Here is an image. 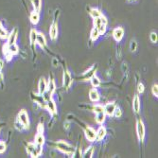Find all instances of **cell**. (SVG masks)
<instances>
[{
    "label": "cell",
    "mask_w": 158,
    "mask_h": 158,
    "mask_svg": "<svg viewBox=\"0 0 158 158\" xmlns=\"http://www.w3.org/2000/svg\"><path fill=\"white\" fill-rule=\"evenodd\" d=\"M54 147L60 152H62L64 153H66L69 156H72L75 153V149L73 146H71L69 143H67L66 141H64V140H60V141L56 142L54 144Z\"/></svg>",
    "instance_id": "6da1fadb"
},
{
    "label": "cell",
    "mask_w": 158,
    "mask_h": 158,
    "mask_svg": "<svg viewBox=\"0 0 158 158\" xmlns=\"http://www.w3.org/2000/svg\"><path fill=\"white\" fill-rule=\"evenodd\" d=\"M21 123L25 126V129H28L30 126V119H29V115L26 112V110H21L18 114V118H17Z\"/></svg>",
    "instance_id": "7a4b0ae2"
},
{
    "label": "cell",
    "mask_w": 158,
    "mask_h": 158,
    "mask_svg": "<svg viewBox=\"0 0 158 158\" xmlns=\"http://www.w3.org/2000/svg\"><path fill=\"white\" fill-rule=\"evenodd\" d=\"M96 71H97V65H93L92 67H90L87 71H85L82 77L79 78V80H81L83 82H85V81H90V79L96 75Z\"/></svg>",
    "instance_id": "3957f363"
},
{
    "label": "cell",
    "mask_w": 158,
    "mask_h": 158,
    "mask_svg": "<svg viewBox=\"0 0 158 158\" xmlns=\"http://www.w3.org/2000/svg\"><path fill=\"white\" fill-rule=\"evenodd\" d=\"M136 132H137V136L140 141H143L145 138V126L141 119L137 120L136 123Z\"/></svg>",
    "instance_id": "277c9868"
},
{
    "label": "cell",
    "mask_w": 158,
    "mask_h": 158,
    "mask_svg": "<svg viewBox=\"0 0 158 158\" xmlns=\"http://www.w3.org/2000/svg\"><path fill=\"white\" fill-rule=\"evenodd\" d=\"M73 79L71 77V74L68 71L67 69H65L64 71V87L65 90H68L70 88V86L72 84Z\"/></svg>",
    "instance_id": "5b68a950"
},
{
    "label": "cell",
    "mask_w": 158,
    "mask_h": 158,
    "mask_svg": "<svg viewBox=\"0 0 158 158\" xmlns=\"http://www.w3.org/2000/svg\"><path fill=\"white\" fill-rule=\"evenodd\" d=\"M84 133H85V136L88 141L93 142L96 140V131L92 127H90V126L84 127Z\"/></svg>",
    "instance_id": "8992f818"
},
{
    "label": "cell",
    "mask_w": 158,
    "mask_h": 158,
    "mask_svg": "<svg viewBox=\"0 0 158 158\" xmlns=\"http://www.w3.org/2000/svg\"><path fill=\"white\" fill-rule=\"evenodd\" d=\"M46 109H47V111H49L50 114L52 115H56L57 114V106L56 103L54 101L53 99H49L47 102H46Z\"/></svg>",
    "instance_id": "52a82bcc"
},
{
    "label": "cell",
    "mask_w": 158,
    "mask_h": 158,
    "mask_svg": "<svg viewBox=\"0 0 158 158\" xmlns=\"http://www.w3.org/2000/svg\"><path fill=\"white\" fill-rule=\"evenodd\" d=\"M124 36V30L122 29L121 27L117 28L113 30V37L117 42H120Z\"/></svg>",
    "instance_id": "ba28073f"
},
{
    "label": "cell",
    "mask_w": 158,
    "mask_h": 158,
    "mask_svg": "<svg viewBox=\"0 0 158 158\" xmlns=\"http://www.w3.org/2000/svg\"><path fill=\"white\" fill-rule=\"evenodd\" d=\"M32 99H33L34 102L36 104H38L39 106H41L42 108H46V102L47 101L44 100L42 95H40V94H35V95L32 94Z\"/></svg>",
    "instance_id": "9c48e42d"
},
{
    "label": "cell",
    "mask_w": 158,
    "mask_h": 158,
    "mask_svg": "<svg viewBox=\"0 0 158 158\" xmlns=\"http://www.w3.org/2000/svg\"><path fill=\"white\" fill-rule=\"evenodd\" d=\"M49 36L51 40H56L58 37V24L56 21L52 23L50 30H49Z\"/></svg>",
    "instance_id": "30bf717a"
},
{
    "label": "cell",
    "mask_w": 158,
    "mask_h": 158,
    "mask_svg": "<svg viewBox=\"0 0 158 158\" xmlns=\"http://www.w3.org/2000/svg\"><path fill=\"white\" fill-rule=\"evenodd\" d=\"M116 107H117V106H116L115 102H109V103H107V104L103 107L105 115H106V116H110V117L113 116L114 111H115Z\"/></svg>",
    "instance_id": "8fae6325"
},
{
    "label": "cell",
    "mask_w": 158,
    "mask_h": 158,
    "mask_svg": "<svg viewBox=\"0 0 158 158\" xmlns=\"http://www.w3.org/2000/svg\"><path fill=\"white\" fill-rule=\"evenodd\" d=\"M17 35H18V30L14 29V30L11 32V34L9 35V37H8V42H7V45H8V46L12 45V44H15V43H16Z\"/></svg>",
    "instance_id": "7c38bea8"
},
{
    "label": "cell",
    "mask_w": 158,
    "mask_h": 158,
    "mask_svg": "<svg viewBox=\"0 0 158 158\" xmlns=\"http://www.w3.org/2000/svg\"><path fill=\"white\" fill-rule=\"evenodd\" d=\"M106 134H107V132H106L105 127H103V126L100 127L98 132H96V140L97 141H100V140H102L105 137Z\"/></svg>",
    "instance_id": "4fadbf2b"
},
{
    "label": "cell",
    "mask_w": 158,
    "mask_h": 158,
    "mask_svg": "<svg viewBox=\"0 0 158 158\" xmlns=\"http://www.w3.org/2000/svg\"><path fill=\"white\" fill-rule=\"evenodd\" d=\"M47 89V81L45 80L44 78H42L40 82H39V84H38V91H39V94L40 95H43L45 93Z\"/></svg>",
    "instance_id": "5bb4252c"
},
{
    "label": "cell",
    "mask_w": 158,
    "mask_h": 158,
    "mask_svg": "<svg viewBox=\"0 0 158 158\" xmlns=\"http://www.w3.org/2000/svg\"><path fill=\"white\" fill-rule=\"evenodd\" d=\"M36 43L38 44V45H39L41 47H43V48L46 47V46H47V40H46V37L44 36L43 33H38V34H37Z\"/></svg>",
    "instance_id": "9a60e30c"
},
{
    "label": "cell",
    "mask_w": 158,
    "mask_h": 158,
    "mask_svg": "<svg viewBox=\"0 0 158 158\" xmlns=\"http://www.w3.org/2000/svg\"><path fill=\"white\" fill-rule=\"evenodd\" d=\"M89 99L93 102H97L100 100V94L97 89H92L89 92Z\"/></svg>",
    "instance_id": "2e32d148"
},
{
    "label": "cell",
    "mask_w": 158,
    "mask_h": 158,
    "mask_svg": "<svg viewBox=\"0 0 158 158\" xmlns=\"http://www.w3.org/2000/svg\"><path fill=\"white\" fill-rule=\"evenodd\" d=\"M55 90H56V84H55L54 80L51 78V79H49V82L47 83V91L52 96V95L54 94Z\"/></svg>",
    "instance_id": "e0dca14e"
},
{
    "label": "cell",
    "mask_w": 158,
    "mask_h": 158,
    "mask_svg": "<svg viewBox=\"0 0 158 158\" xmlns=\"http://www.w3.org/2000/svg\"><path fill=\"white\" fill-rule=\"evenodd\" d=\"M133 109L135 113H138L140 111V100H139V97L137 95H135L134 97V100H133Z\"/></svg>",
    "instance_id": "ac0fdd59"
},
{
    "label": "cell",
    "mask_w": 158,
    "mask_h": 158,
    "mask_svg": "<svg viewBox=\"0 0 158 158\" xmlns=\"http://www.w3.org/2000/svg\"><path fill=\"white\" fill-rule=\"evenodd\" d=\"M105 118H106V115H105L104 112H100V113L96 114V118H95V119H96L97 123L102 124L103 122L105 121Z\"/></svg>",
    "instance_id": "d6986e66"
},
{
    "label": "cell",
    "mask_w": 158,
    "mask_h": 158,
    "mask_svg": "<svg viewBox=\"0 0 158 158\" xmlns=\"http://www.w3.org/2000/svg\"><path fill=\"white\" fill-rule=\"evenodd\" d=\"M39 20H40L39 12H37V11L32 12L31 14H30V22H31L33 25H36V24H38Z\"/></svg>",
    "instance_id": "ffe728a7"
},
{
    "label": "cell",
    "mask_w": 158,
    "mask_h": 158,
    "mask_svg": "<svg viewBox=\"0 0 158 158\" xmlns=\"http://www.w3.org/2000/svg\"><path fill=\"white\" fill-rule=\"evenodd\" d=\"M34 143L37 144V145H41V146L45 144V136H44L43 133H37L36 136H35Z\"/></svg>",
    "instance_id": "44dd1931"
},
{
    "label": "cell",
    "mask_w": 158,
    "mask_h": 158,
    "mask_svg": "<svg viewBox=\"0 0 158 158\" xmlns=\"http://www.w3.org/2000/svg\"><path fill=\"white\" fill-rule=\"evenodd\" d=\"M42 152H43V146L35 144V149H34V151L30 153V155H31V157H38L41 155Z\"/></svg>",
    "instance_id": "7402d4cb"
},
{
    "label": "cell",
    "mask_w": 158,
    "mask_h": 158,
    "mask_svg": "<svg viewBox=\"0 0 158 158\" xmlns=\"http://www.w3.org/2000/svg\"><path fill=\"white\" fill-rule=\"evenodd\" d=\"M90 82H91L92 86L95 87V88H97V87L100 86V84H101V82H100V78H99L98 76H96V75H94V76L90 79Z\"/></svg>",
    "instance_id": "603a6c76"
},
{
    "label": "cell",
    "mask_w": 158,
    "mask_h": 158,
    "mask_svg": "<svg viewBox=\"0 0 158 158\" xmlns=\"http://www.w3.org/2000/svg\"><path fill=\"white\" fill-rule=\"evenodd\" d=\"M100 31L98 30V29L97 28H94L93 30H92V31H91V34H90V37H91V40H93V41H97L99 38H100Z\"/></svg>",
    "instance_id": "cb8c5ba5"
},
{
    "label": "cell",
    "mask_w": 158,
    "mask_h": 158,
    "mask_svg": "<svg viewBox=\"0 0 158 158\" xmlns=\"http://www.w3.org/2000/svg\"><path fill=\"white\" fill-rule=\"evenodd\" d=\"M8 50L11 52L12 55L14 54H17L19 52V48H18V46L16 45V44H12V45H10L8 46Z\"/></svg>",
    "instance_id": "d4e9b609"
},
{
    "label": "cell",
    "mask_w": 158,
    "mask_h": 158,
    "mask_svg": "<svg viewBox=\"0 0 158 158\" xmlns=\"http://www.w3.org/2000/svg\"><path fill=\"white\" fill-rule=\"evenodd\" d=\"M37 34L38 32L36 31V30H31L30 31V42H31V45L34 46V44H36V38H37Z\"/></svg>",
    "instance_id": "484cf974"
},
{
    "label": "cell",
    "mask_w": 158,
    "mask_h": 158,
    "mask_svg": "<svg viewBox=\"0 0 158 158\" xmlns=\"http://www.w3.org/2000/svg\"><path fill=\"white\" fill-rule=\"evenodd\" d=\"M90 15L93 17V18H98V17H100L102 15V13L100 12V11H99L98 9H92V10L90 11Z\"/></svg>",
    "instance_id": "4316f807"
},
{
    "label": "cell",
    "mask_w": 158,
    "mask_h": 158,
    "mask_svg": "<svg viewBox=\"0 0 158 158\" xmlns=\"http://www.w3.org/2000/svg\"><path fill=\"white\" fill-rule=\"evenodd\" d=\"M94 153V147L90 146L89 148H87V150L84 152V153L83 154V157H92Z\"/></svg>",
    "instance_id": "83f0119b"
},
{
    "label": "cell",
    "mask_w": 158,
    "mask_h": 158,
    "mask_svg": "<svg viewBox=\"0 0 158 158\" xmlns=\"http://www.w3.org/2000/svg\"><path fill=\"white\" fill-rule=\"evenodd\" d=\"M92 111L96 114L98 113H100V112H104V109H103V106L100 104H96L94 106H92Z\"/></svg>",
    "instance_id": "f1b7e54d"
},
{
    "label": "cell",
    "mask_w": 158,
    "mask_h": 158,
    "mask_svg": "<svg viewBox=\"0 0 158 158\" xmlns=\"http://www.w3.org/2000/svg\"><path fill=\"white\" fill-rule=\"evenodd\" d=\"M32 4L34 7V10L39 12L41 9V0H32Z\"/></svg>",
    "instance_id": "f546056e"
},
{
    "label": "cell",
    "mask_w": 158,
    "mask_h": 158,
    "mask_svg": "<svg viewBox=\"0 0 158 158\" xmlns=\"http://www.w3.org/2000/svg\"><path fill=\"white\" fill-rule=\"evenodd\" d=\"M8 37H9L8 31L5 29L0 30V38H1V39H8Z\"/></svg>",
    "instance_id": "4dcf8cb0"
},
{
    "label": "cell",
    "mask_w": 158,
    "mask_h": 158,
    "mask_svg": "<svg viewBox=\"0 0 158 158\" xmlns=\"http://www.w3.org/2000/svg\"><path fill=\"white\" fill-rule=\"evenodd\" d=\"M14 126H15V128H16L17 130H18V131H22V130L25 129V126L21 123V122H20L18 119H16L15 123H14Z\"/></svg>",
    "instance_id": "1f68e13d"
},
{
    "label": "cell",
    "mask_w": 158,
    "mask_h": 158,
    "mask_svg": "<svg viewBox=\"0 0 158 158\" xmlns=\"http://www.w3.org/2000/svg\"><path fill=\"white\" fill-rule=\"evenodd\" d=\"M35 149V143H28L27 145V152L30 154Z\"/></svg>",
    "instance_id": "d6a6232c"
},
{
    "label": "cell",
    "mask_w": 158,
    "mask_h": 158,
    "mask_svg": "<svg viewBox=\"0 0 158 158\" xmlns=\"http://www.w3.org/2000/svg\"><path fill=\"white\" fill-rule=\"evenodd\" d=\"M121 115H122V111H121V109L118 108V107H116L115 111H114L113 116H115L116 118H120Z\"/></svg>",
    "instance_id": "836d02e7"
},
{
    "label": "cell",
    "mask_w": 158,
    "mask_h": 158,
    "mask_svg": "<svg viewBox=\"0 0 158 158\" xmlns=\"http://www.w3.org/2000/svg\"><path fill=\"white\" fill-rule=\"evenodd\" d=\"M130 48H131V51H133V52L136 50V48H137V43H136V41L133 40V41L131 42Z\"/></svg>",
    "instance_id": "e575fe53"
},
{
    "label": "cell",
    "mask_w": 158,
    "mask_h": 158,
    "mask_svg": "<svg viewBox=\"0 0 158 158\" xmlns=\"http://www.w3.org/2000/svg\"><path fill=\"white\" fill-rule=\"evenodd\" d=\"M98 30L100 31V34H103L106 32V25H101L100 26V27L98 28Z\"/></svg>",
    "instance_id": "d590c367"
},
{
    "label": "cell",
    "mask_w": 158,
    "mask_h": 158,
    "mask_svg": "<svg viewBox=\"0 0 158 158\" xmlns=\"http://www.w3.org/2000/svg\"><path fill=\"white\" fill-rule=\"evenodd\" d=\"M150 39L153 43H156L157 42V34L155 32H152L150 35Z\"/></svg>",
    "instance_id": "8d00e7d4"
},
{
    "label": "cell",
    "mask_w": 158,
    "mask_h": 158,
    "mask_svg": "<svg viewBox=\"0 0 158 158\" xmlns=\"http://www.w3.org/2000/svg\"><path fill=\"white\" fill-rule=\"evenodd\" d=\"M152 92H153V94L154 97H157V96H158V85H157V84H154V85L153 86Z\"/></svg>",
    "instance_id": "74e56055"
},
{
    "label": "cell",
    "mask_w": 158,
    "mask_h": 158,
    "mask_svg": "<svg viewBox=\"0 0 158 158\" xmlns=\"http://www.w3.org/2000/svg\"><path fill=\"white\" fill-rule=\"evenodd\" d=\"M144 90H145V88H144L143 83H138V85H137V91H138V93L139 94H142L144 92Z\"/></svg>",
    "instance_id": "f35d334b"
},
{
    "label": "cell",
    "mask_w": 158,
    "mask_h": 158,
    "mask_svg": "<svg viewBox=\"0 0 158 158\" xmlns=\"http://www.w3.org/2000/svg\"><path fill=\"white\" fill-rule=\"evenodd\" d=\"M6 151V144L3 141H0V153H3Z\"/></svg>",
    "instance_id": "ab89813d"
},
{
    "label": "cell",
    "mask_w": 158,
    "mask_h": 158,
    "mask_svg": "<svg viewBox=\"0 0 158 158\" xmlns=\"http://www.w3.org/2000/svg\"><path fill=\"white\" fill-rule=\"evenodd\" d=\"M37 133H44V127L42 126V124H40V125L38 126Z\"/></svg>",
    "instance_id": "60d3db41"
},
{
    "label": "cell",
    "mask_w": 158,
    "mask_h": 158,
    "mask_svg": "<svg viewBox=\"0 0 158 158\" xmlns=\"http://www.w3.org/2000/svg\"><path fill=\"white\" fill-rule=\"evenodd\" d=\"M69 128H70V122H68V121L65 122V130H68Z\"/></svg>",
    "instance_id": "b9f144b4"
},
{
    "label": "cell",
    "mask_w": 158,
    "mask_h": 158,
    "mask_svg": "<svg viewBox=\"0 0 158 158\" xmlns=\"http://www.w3.org/2000/svg\"><path fill=\"white\" fill-rule=\"evenodd\" d=\"M3 81H4V78H3V74H2V72H1V70H0V84H2Z\"/></svg>",
    "instance_id": "7bdbcfd3"
},
{
    "label": "cell",
    "mask_w": 158,
    "mask_h": 158,
    "mask_svg": "<svg viewBox=\"0 0 158 158\" xmlns=\"http://www.w3.org/2000/svg\"><path fill=\"white\" fill-rule=\"evenodd\" d=\"M3 67H4V61L2 59H0V70H2Z\"/></svg>",
    "instance_id": "ee69618b"
},
{
    "label": "cell",
    "mask_w": 158,
    "mask_h": 158,
    "mask_svg": "<svg viewBox=\"0 0 158 158\" xmlns=\"http://www.w3.org/2000/svg\"><path fill=\"white\" fill-rule=\"evenodd\" d=\"M52 63H53V65H54V66H57V65H58V61H57L56 59H54L53 62H52Z\"/></svg>",
    "instance_id": "f6af8a7d"
},
{
    "label": "cell",
    "mask_w": 158,
    "mask_h": 158,
    "mask_svg": "<svg viewBox=\"0 0 158 158\" xmlns=\"http://www.w3.org/2000/svg\"><path fill=\"white\" fill-rule=\"evenodd\" d=\"M135 1H136V0H128V2H130V3H134Z\"/></svg>",
    "instance_id": "bcb514c9"
},
{
    "label": "cell",
    "mask_w": 158,
    "mask_h": 158,
    "mask_svg": "<svg viewBox=\"0 0 158 158\" xmlns=\"http://www.w3.org/2000/svg\"><path fill=\"white\" fill-rule=\"evenodd\" d=\"M1 29H3V26H2V23H1V21H0V30Z\"/></svg>",
    "instance_id": "7dc6e473"
},
{
    "label": "cell",
    "mask_w": 158,
    "mask_h": 158,
    "mask_svg": "<svg viewBox=\"0 0 158 158\" xmlns=\"http://www.w3.org/2000/svg\"><path fill=\"white\" fill-rule=\"evenodd\" d=\"M2 128V125H0V129H1Z\"/></svg>",
    "instance_id": "c3c4849f"
}]
</instances>
